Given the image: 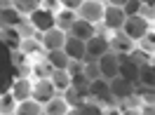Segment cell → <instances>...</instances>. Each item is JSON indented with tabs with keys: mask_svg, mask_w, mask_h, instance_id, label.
<instances>
[{
	"mask_svg": "<svg viewBox=\"0 0 155 115\" xmlns=\"http://www.w3.org/2000/svg\"><path fill=\"white\" fill-rule=\"evenodd\" d=\"M104 10H106V2L85 0V2L78 7V17L85 19V21H89V24H94V26H99V24L104 21Z\"/></svg>",
	"mask_w": 155,
	"mask_h": 115,
	"instance_id": "1",
	"label": "cell"
},
{
	"mask_svg": "<svg viewBox=\"0 0 155 115\" xmlns=\"http://www.w3.org/2000/svg\"><path fill=\"white\" fill-rule=\"evenodd\" d=\"M87 92H89V99H94L99 104H113V101H115L113 94H110V80H106V77L89 80Z\"/></svg>",
	"mask_w": 155,
	"mask_h": 115,
	"instance_id": "2",
	"label": "cell"
},
{
	"mask_svg": "<svg viewBox=\"0 0 155 115\" xmlns=\"http://www.w3.org/2000/svg\"><path fill=\"white\" fill-rule=\"evenodd\" d=\"M97 61H99V71H101V77H106V80H113V77L120 75V54H115L113 49L104 52V54H101Z\"/></svg>",
	"mask_w": 155,
	"mask_h": 115,
	"instance_id": "3",
	"label": "cell"
},
{
	"mask_svg": "<svg viewBox=\"0 0 155 115\" xmlns=\"http://www.w3.org/2000/svg\"><path fill=\"white\" fill-rule=\"evenodd\" d=\"M122 31H125L127 35L134 40V42H139V40H141L146 33L150 31V21L146 19V17H141V14H134V17H127Z\"/></svg>",
	"mask_w": 155,
	"mask_h": 115,
	"instance_id": "4",
	"label": "cell"
},
{
	"mask_svg": "<svg viewBox=\"0 0 155 115\" xmlns=\"http://www.w3.org/2000/svg\"><path fill=\"white\" fill-rule=\"evenodd\" d=\"M127 21V14L122 7H115V5H108L106 2V10H104V21H101V26L110 33V31H122Z\"/></svg>",
	"mask_w": 155,
	"mask_h": 115,
	"instance_id": "5",
	"label": "cell"
},
{
	"mask_svg": "<svg viewBox=\"0 0 155 115\" xmlns=\"http://www.w3.org/2000/svg\"><path fill=\"white\" fill-rule=\"evenodd\" d=\"M108 45H110V49L115 52V54H132L134 52V47H136V42L129 35H127L125 31H110L108 33Z\"/></svg>",
	"mask_w": 155,
	"mask_h": 115,
	"instance_id": "6",
	"label": "cell"
},
{
	"mask_svg": "<svg viewBox=\"0 0 155 115\" xmlns=\"http://www.w3.org/2000/svg\"><path fill=\"white\" fill-rule=\"evenodd\" d=\"M66 38H68V31L59 28V26H52V28L42 31V38H40V42H42L45 52H49V49H64Z\"/></svg>",
	"mask_w": 155,
	"mask_h": 115,
	"instance_id": "7",
	"label": "cell"
},
{
	"mask_svg": "<svg viewBox=\"0 0 155 115\" xmlns=\"http://www.w3.org/2000/svg\"><path fill=\"white\" fill-rule=\"evenodd\" d=\"M134 92H136V82H132V80H127L122 75L110 80V94L115 101H127L129 96H134Z\"/></svg>",
	"mask_w": 155,
	"mask_h": 115,
	"instance_id": "8",
	"label": "cell"
},
{
	"mask_svg": "<svg viewBox=\"0 0 155 115\" xmlns=\"http://www.w3.org/2000/svg\"><path fill=\"white\" fill-rule=\"evenodd\" d=\"M52 96H57V87L52 82V77H35L33 80V99H38L45 106Z\"/></svg>",
	"mask_w": 155,
	"mask_h": 115,
	"instance_id": "9",
	"label": "cell"
},
{
	"mask_svg": "<svg viewBox=\"0 0 155 115\" xmlns=\"http://www.w3.org/2000/svg\"><path fill=\"white\" fill-rule=\"evenodd\" d=\"M28 21L35 26V31H47L52 28V26H57V21H54V12L47 10V7H38V10L33 12V14H28Z\"/></svg>",
	"mask_w": 155,
	"mask_h": 115,
	"instance_id": "10",
	"label": "cell"
},
{
	"mask_svg": "<svg viewBox=\"0 0 155 115\" xmlns=\"http://www.w3.org/2000/svg\"><path fill=\"white\" fill-rule=\"evenodd\" d=\"M10 92L17 101L31 99V96H33V80H31L28 75H17L14 82H12V87H10Z\"/></svg>",
	"mask_w": 155,
	"mask_h": 115,
	"instance_id": "11",
	"label": "cell"
},
{
	"mask_svg": "<svg viewBox=\"0 0 155 115\" xmlns=\"http://www.w3.org/2000/svg\"><path fill=\"white\" fill-rule=\"evenodd\" d=\"M64 52L71 59H75V61H85L87 59V42L75 38V35H68L66 42H64Z\"/></svg>",
	"mask_w": 155,
	"mask_h": 115,
	"instance_id": "12",
	"label": "cell"
},
{
	"mask_svg": "<svg viewBox=\"0 0 155 115\" xmlns=\"http://www.w3.org/2000/svg\"><path fill=\"white\" fill-rule=\"evenodd\" d=\"M68 35H75V38H80V40H85V42H87L89 38H94V35H97V26L78 17V19L73 21V26L68 28Z\"/></svg>",
	"mask_w": 155,
	"mask_h": 115,
	"instance_id": "13",
	"label": "cell"
},
{
	"mask_svg": "<svg viewBox=\"0 0 155 115\" xmlns=\"http://www.w3.org/2000/svg\"><path fill=\"white\" fill-rule=\"evenodd\" d=\"M110 45H108V35H101L97 33L94 38L87 40V59H99L104 52H108Z\"/></svg>",
	"mask_w": 155,
	"mask_h": 115,
	"instance_id": "14",
	"label": "cell"
},
{
	"mask_svg": "<svg viewBox=\"0 0 155 115\" xmlns=\"http://www.w3.org/2000/svg\"><path fill=\"white\" fill-rule=\"evenodd\" d=\"M68 113H71V104L64 94L52 96L45 104V115H68Z\"/></svg>",
	"mask_w": 155,
	"mask_h": 115,
	"instance_id": "15",
	"label": "cell"
},
{
	"mask_svg": "<svg viewBox=\"0 0 155 115\" xmlns=\"http://www.w3.org/2000/svg\"><path fill=\"white\" fill-rule=\"evenodd\" d=\"M120 75L139 85V64L134 61L132 54H122L120 57Z\"/></svg>",
	"mask_w": 155,
	"mask_h": 115,
	"instance_id": "16",
	"label": "cell"
},
{
	"mask_svg": "<svg viewBox=\"0 0 155 115\" xmlns=\"http://www.w3.org/2000/svg\"><path fill=\"white\" fill-rule=\"evenodd\" d=\"M14 115H45V106L40 104L38 99H24V101H17V108H14Z\"/></svg>",
	"mask_w": 155,
	"mask_h": 115,
	"instance_id": "17",
	"label": "cell"
},
{
	"mask_svg": "<svg viewBox=\"0 0 155 115\" xmlns=\"http://www.w3.org/2000/svg\"><path fill=\"white\" fill-rule=\"evenodd\" d=\"M17 49H21L26 57H35V59L45 54V47H42V42H40L38 38H21Z\"/></svg>",
	"mask_w": 155,
	"mask_h": 115,
	"instance_id": "18",
	"label": "cell"
},
{
	"mask_svg": "<svg viewBox=\"0 0 155 115\" xmlns=\"http://www.w3.org/2000/svg\"><path fill=\"white\" fill-rule=\"evenodd\" d=\"M139 85L141 87H155V61L139 64Z\"/></svg>",
	"mask_w": 155,
	"mask_h": 115,
	"instance_id": "19",
	"label": "cell"
},
{
	"mask_svg": "<svg viewBox=\"0 0 155 115\" xmlns=\"http://www.w3.org/2000/svg\"><path fill=\"white\" fill-rule=\"evenodd\" d=\"M21 21H24V14H19L14 7L0 10V26H2V28H17Z\"/></svg>",
	"mask_w": 155,
	"mask_h": 115,
	"instance_id": "20",
	"label": "cell"
},
{
	"mask_svg": "<svg viewBox=\"0 0 155 115\" xmlns=\"http://www.w3.org/2000/svg\"><path fill=\"white\" fill-rule=\"evenodd\" d=\"M75 19H78V12H75V10H68V7H59V10L54 12V21H57V26H59V28H64V31L71 28Z\"/></svg>",
	"mask_w": 155,
	"mask_h": 115,
	"instance_id": "21",
	"label": "cell"
},
{
	"mask_svg": "<svg viewBox=\"0 0 155 115\" xmlns=\"http://www.w3.org/2000/svg\"><path fill=\"white\" fill-rule=\"evenodd\" d=\"M45 59L49 61V66L54 68H68V64H71V57H68L64 49H49V52H45Z\"/></svg>",
	"mask_w": 155,
	"mask_h": 115,
	"instance_id": "22",
	"label": "cell"
},
{
	"mask_svg": "<svg viewBox=\"0 0 155 115\" xmlns=\"http://www.w3.org/2000/svg\"><path fill=\"white\" fill-rule=\"evenodd\" d=\"M52 82L57 87V94H64L68 87H71V73H68L66 68H57V71H52Z\"/></svg>",
	"mask_w": 155,
	"mask_h": 115,
	"instance_id": "23",
	"label": "cell"
},
{
	"mask_svg": "<svg viewBox=\"0 0 155 115\" xmlns=\"http://www.w3.org/2000/svg\"><path fill=\"white\" fill-rule=\"evenodd\" d=\"M38 7H42V0H14V10L19 14H24V17L33 14Z\"/></svg>",
	"mask_w": 155,
	"mask_h": 115,
	"instance_id": "24",
	"label": "cell"
},
{
	"mask_svg": "<svg viewBox=\"0 0 155 115\" xmlns=\"http://www.w3.org/2000/svg\"><path fill=\"white\" fill-rule=\"evenodd\" d=\"M52 71H54V68L49 66L47 59H45V61H33V64H31V73H33V77H49V75H52Z\"/></svg>",
	"mask_w": 155,
	"mask_h": 115,
	"instance_id": "25",
	"label": "cell"
},
{
	"mask_svg": "<svg viewBox=\"0 0 155 115\" xmlns=\"http://www.w3.org/2000/svg\"><path fill=\"white\" fill-rule=\"evenodd\" d=\"M136 47L141 49V52H146V54H155V31L153 28L148 31L143 38L136 42Z\"/></svg>",
	"mask_w": 155,
	"mask_h": 115,
	"instance_id": "26",
	"label": "cell"
},
{
	"mask_svg": "<svg viewBox=\"0 0 155 115\" xmlns=\"http://www.w3.org/2000/svg\"><path fill=\"white\" fill-rule=\"evenodd\" d=\"M82 73L87 75V80H97V77H101L99 61H97V59H85V68H82Z\"/></svg>",
	"mask_w": 155,
	"mask_h": 115,
	"instance_id": "27",
	"label": "cell"
},
{
	"mask_svg": "<svg viewBox=\"0 0 155 115\" xmlns=\"http://www.w3.org/2000/svg\"><path fill=\"white\" fill-rule=\"evenodd\" d=\"M14 108H17V99L12 96V92L0 94V113H14Z\"/></svg>",
	"mask_w": 155,
	"mask_h": 115,
	"instance_id": "28",
	"label": "cell"
},
{
	"mask_svg": "<svg viewBox=\"0 0 155 115\" xmlns=\"http://www.w3.org/2000/svg\"><path fill=\"white\" fill-rule=\"evenodd\" d=\"M136 96L141 99V104H153L155 106V87H143L141 92H136Z\"/></svg>",
	"mask_w": 155,
	"mask_h": 115,
	"instance_id": "29",
	"label": "cell"
},
{
	"mask_svg": "<svg viewBox=\"0 0 155 115\" xmlns=\"http://www.w3.org/2000/svg\"><path fill=\"white\" fill-rule=\"evenodd\" d=\"M141 5H143L141 0H127L122 10H125L127 17H134V14H139V12H141Z\"/></svg>",
	"mask_w": 155,
	"mask_h": 115,
	"instance_id": "30",
	"label": "cell"
},
{
	"mask_svg": "<svg viewBox=\"0 0 155 115\" xmlns=\"http://www.w3.org/2000/svg\"><path fill=\"white\" fill-rule=\"evenodd\" d=\"M82 2H85V0H61V7H68V10L78 12V7H80Z\"/></svg>",
	"mask_w": 155,
	"mask_h": 115,
	"instance_id": "31",
	"label": "cell"
},
{
	"mask_svg": "<svg viewBox=\"0 0 155 115\" xmlns=\"http://www.w3.org/2000/svg\"><path fill=\"white\" fill-rule=\"evenodd\" d=\"M42 7H47V10L57 12L59 7H61V0H42Z\"/></svg>",
	"mask_w": 155,
	"mask_h": 115,
	"instance_id": "32",
	"label": "cell"
},
{
	"mask_svg": "<svg viewBox=\"0 0 155 115\" xmlns=\"http://www.w3.org/2000/svg\"><path fill=\"white\" fill-rule=\"evenodd\" d=\"M7 7H14V0H0V10H7Z\"/></svg>",
	"mask_w": 155,
	"mask_h": 115,
	"instance_id": "33",
	"label": "cell"
},
{
	"mask_svg": "<svg viewBox=\"0 0 155 115\" xmlns=\"http://www.w3.org/2000/svg\"><path fill=\"white\" fill-rule=\"evenodd\" d=\"M127 0H108V5H115V7H125Z\"/></svg>",
	"mask_w": 155,
	"mask_h": 115,
	"instance_id": "34",
	"label": "cell"
},
{
	"mask_svg": "<svg viewBox=\"0 0 155 115\" xmlns=\"http://www.w3.org/2000/svg\"><path fill=\"white\" fill-rule=\"evenodd\" d=\"M143 5H155V0H141Z\"/></svg>",
	"mask_w": 155,
	"mask_h": 115,
	"instance_id": "35",
	"label": "cell"
},
{
	"mask_svg": "<svg viewBox=\"0 0 155 115\" xmlns=\"http://www.w3.org/2000/svg\"><path fill=\"white\" fill-rule=\"evenodd\" d=\"M150 28H153V31H155V19H153V21H150Z\"/></svg>",
	"mask_w": 155,
	"mask_h": 115,
	"instance_id": "36",
	"label": "cell"
},
{
	"mask_svg": "<svg viewBox=\"0 0 155 115\" xmlns=\"http://www.w3.org/2000/svg\"><path fill=\"white\" fill-rule=\"evenodd\" d=\"M99 2H108V0H99Z\"/></svg>",
	"mask_w": 155,
	"mask_h": 115,
	"instance_id": "37",
	"label": "cell"
}]
</instances>
